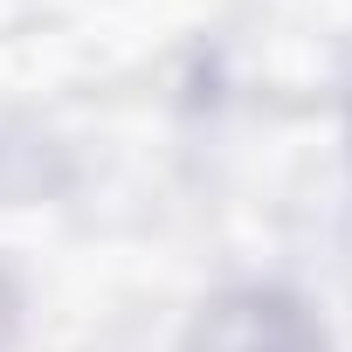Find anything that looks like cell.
<instances>
[{
    "mask_svg": "<svg viewBox=\"0 0 352 352\" xmlns=\"http://www.w3.org/2000/svg\"><path fill=\"white\" fill-rule=\"evenodd\" d=\"M180 352H331V338L297 290L235 283V290H221L194 311Z\"/></svg>",
    "mask_w": 352,
    "mask_h": 352,
    "instance_id": "obj_1",
    "label": "cell"
},
{
    "mask_svg": "<svg viewBox=\"0 0 352 352\" xmlns=\"http://www.w3.org/2000/svg\"><path fill=\"white\" fill-rule=\"evenodd\" d=\"M14 324H21V297H14V283L0 276V352L14 345Z\"/></svg>",
    "mask_w": 352,
    "mask_h": 352,
    "instance_id": "obj_2",
    "label": "cell"
}]
</instances>
